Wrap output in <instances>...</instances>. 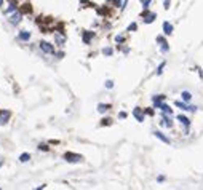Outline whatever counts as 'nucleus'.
<instances>
[{
	"label": "nucleus",
	"mask_w": 203,
	"mask_h": 190,
	"mask_svg": "<svg viewBox=\"0 0 203 190\" xmlns=\"http://www.w3.org/2000/svg\"><path fill=\"white\" fill-rule=\"evenodd\" d=\"M64 160L67 161V163H80V161H83V157L79 155V153L66 152V153H64Z\"/></svg>",
	"instance_id": "obj_1"
},
{
	"label": "nucleus",
	"mask_w": 203,
	"mask_h": 190,
	"mask_svg": "<svg viewBox=\"0 0 203 190\" xmlns=\"http://www.w3.org/2000/svg\"><path fill=\"white\" fill-rule=\"evenodd\" d=\"M38 46H40V50L43 51V53H46V54H53L54 53V46L50 42H40L38 43Z\"/></svg>",
	"instance_id": "obj_2"
},
{
	"label": "nucleus",
	"mask_w": 203,
	"mask_h": 190,
	"mask_svg": "<svg viewBox=\"0 0 203 190\" xmlns=\"http://www.w3.org/2000/svg\"><path fill=\"white\" fill-rule=\"evenodd\" d=\"M142 18H144V22L146 24H152L157 18V13H149V10H144L142 11Z\"/></svg>",
	"instance_id": "obj_3"
},
{
	"label": "nucleus",
	"mask_w": 203,
	"mask_h": 190,
	"mask_svg": "<svg viewBox=\"0 0 203 190\" xmlns=\"http://www.w3.org/2000/svg\"><path fill=\"white\" fill-rule=\"evenodd\" d=\"M133 117H134L136 120L139 121V123H142V121H144V117H146V112H144L141 107H136V109H133Z\"/></svg>",
	"instance_id": "obj_4"
},
{
	"label": "nucleus",
	"mask_w": 203,
	"mask_h": 190,
	"mask_svg": "<svg viewBox=\"0 0 203 190\" xmlns=\"http://www.w3.org/2000/svg\"><path fill=\"white\" fill-rule=\"evenodd\" d=\"M157 42L160 43V50H162V53H168V51H170L168 42L165 40V37H163V35H158V37H157Z\"/></svg>",
	"instance_id": "obj_5"
},
{
	"label": "nucleus",
	"mask_w": 203,
	"mask_h": 190,
	"mask_svg": "<svg viewBox=\"0 0 203 190\" xmlns=\"http://www.w3.org/2000/svg\"><path fill=\"white\" fill-rule=\"evenodd\" d=\"M174 105L179 107V109H182V110H190V112H195V110H197L195 105H187V102H184V101H176Z\"/></svg>",
	"instance_id": "obj_6"
},
{
	"label": "nucleus",
	"mask_w": 203,
	"mask_h": 190,
	"mask_svg": "<svg viewBox=\"0 0 203 190\" xmlns=\"http://www.w3.org/2000/svg\"><path fill=\"white\" fill-rule=\"evenodd\" d=\"M10 117H11L10 110H0V125H5L10 120Z\"/></svg>",
	"instance_id": "obj_7"
},
{
	"label": "nucleus",
	"mask_w": 203,
	"mask_h": 190,
	"mask_svg": "<svg viewBox=\"0 0 203 190\" xmlns=\"http://www.w3.org/2000/svg\"><path fill=\"white\" fill-rule=\"evenodd\" d=\"M54 42H56V45L62 46L66 43V35L62 32H54Z\"/></svg>",
	"instance_id": "obj_8"
},
{
	"label": "nucleus",
	"mask_w": 203,
	"mask_h": 190,
	"mask_svg": "<svg viewBox=\"0 0 203 190\" xmlns=\"http://www.w3.org/2000/svg\"><path fill=\"white\" fill-rule=\"evenodd\" d=\"M170 117H171V115H165V113H163L160 125L165 126V128H173V121H171V118H170Z\"/></svg>",
	"instance_id": "obj_9"
},
{
	"label": "nucleus",
	"mask_w": 203,
	"mask_h": 190,
	"mask_svg": "<svg viewBox=\"0 0 203 190\" xmlns=\"http://www.w3.org/2000/svg\"><path fill=\"white\" fill-rule=\"evenodd\" d=\"M165 94H157V96H154V98H152V102H154V105H155V107H160V104H162V102L163 101H165Z\"/></svg>",
	"instance_id": "obj_10"
},
{
	"label": "nucleus",
	"mask_w": 203,
	"mask_h": 190,
	"mask_svg": "<svg viewBox=\"0 0 203 190\" xmlns=\"http://www.w3.org/2000/svg\"><path fill=\"white\" fill-rule=\"evenodd\" d=\"M21 18H22V13H21V11H18V13L14 11V13L11 14L10 22H11V24H19V22H21Z\"/></svg>",
	"instance_id": "obj_11"
},
{
	"label": "nucleus",
	"mask_w": 203,
	"mask_h": 190,
	"mask_svg": "<svg viewBox=\"0 0 203 190\" xmlns=\"http://www.w3.org/2000/svg\"><path fill=\"white\" fill-rule=\"evenodd\" d=\"M95 37V32H90V30H85L83 32V37H82V40H83L85 45H88L90 42H91V38Z\"/></svg>",
	"instance_id": "obj_12"
},
{
	"label": "nucleus",
	"mask_w": 203,
	"mask_h": 190,
	"mask_svg": "<svg viewBox=\"0 0 203 190\" xmlns=\"http://www.w3.org/2000/svg\"><path fill=\"white\" fill-rule=\"evenodd\" d=\"M158 109L162 110V112L165 113V115H173V109H171V107H170V105H168V104H165V102H162Z\"/></svg>",
	"instance_id": "obj_13"
},
{
	"label": "nucleus",
	"mask_w": 203,
	"mask_h": 190,
	"mask_svg": "<svg viewBox=\"0 0 203 190\" xmlns=\"http://www.w3.org/2000/svg\"><path fill=\"white\" fill-rule=\"evenodd\" d=\"M163 34H165V35H171V34H173V24H170L168 21L163 22Z\"/></svg>",
	"instance_id": "obj_14"
},
{
	"label": "nucleus",
	"mask_w": 203,
	"mask_h": 190,
	"mask_svg": "<svg viewBox=\"0 0 203 190\" xmlns=\"http://www.w3.org/2000/svg\"><path fill=\"white\" fill-rule=\"evenodd\" d=\"M154 136H155V137H158V139L162 141V142H165V144H171V141L168 139V137H166L162 131H155V133H154Z\"/></svg>",
	"instance_id": "obj_15"
},
{
	"label": "nucleus",
	"mask_w": 203,
	"mask_h": 190,
	"mask_svg": "<svg viewBox=\"0 0 203 190\" xmlns=\"http://www.w3.org/2000/svg\"><path fill=\"white\" fill-rule=\"evenodd\" d=\"M178 120L181 121V125H184L186 126V131L189 129V126H190V120L187 117H184V115H178Z\"/></svg>",
	"instance_id": "obj_16"
},
{
	"label": "nucleus",
	"mask_w": 203,
	"mask_h": 190,
	"mask_svg": "<svg viewBox=\"0 0 203 190\" xmlns=\"http://www.w3.org/2000/svg\"><path fill=\"white\" fill-rule=\"evenodd\" d=\"M14 11H16V3H14V0H10L8 8L3 11V13H5V14H10V13H14Z\"/></svg>",
	"instance_id": "obj_17"
},
{
	"label": "nucleus",
	"mask_w": 203,
	"mask_h": 190,
	"mask_svg": "<svg viewBox=\"0 0 203 190\" xmlns=\"http://www.w3.org/2000/svg\"><path fill=\"white\" fill-rule=\"evenodd\" d=\"M19 40H22V42H27L30 38V32H27V30H21V32H19Z\"/></svg>",
	"instance_id": "obj_18"
},
{
	"label": "nucleus",
	"mask_w": 203,
	"mask_h": 190,
	"mask_svg": "<svg viewBox=\"0 0 203 190\" xmlns=\"http://www.w3.org/2000/svg\"><path fill=\"white\" fill-rule=\"evenodd\" d=\"M181 98H182V101L184 102H190V99H192V93H190V91H182Z\"/></svg>",
	"instance_id": "obj_19"
},
{
	"label": "nucleus",
	"mask_w": 203,
	"mask_h": 190,
	"mask_svg": "<svg viewBox=\"0 0 203 190\" xmlns=\"http://www.w3.org/2000/svg\"><path fill=\"white\" fill-rule=\"evenodd\" d=\"M109 109H111V104H99L98 105V112L99 113H106Z\"/></svg>",
	"instance_id": "obj_20"
},
{
	"label": "nucleus",
	"mask_w": 203,
	"mask_h": 190,
	"mask_svg": "<svg viewBox=\"0 0 203 190\" xmlns=\"http://www.w3.org/2000/svg\"><path fill=\"white\" fill-rule=\"evenodd\" d=\"M19 11H21L22 14H29V13H32V7H30V5H27V3H26V5H22V8L19 10Z\"/></svg>",
	"instance_id": "obj_21"
},
{
	"label": "nucleus",
	"mask_w": 203,
	"mask_h": 190,
	"mask_svg": "<svg viewBox=\"0 0 203 190\" xmlns=\"http://www.w3.org/2000/svg\"><path fill=\"white\" fill-rule=\"evenodd\" d=\"M29 160H30L29 153H21V155H19V161H21V163H27Z\"/></svg>",
	"instance_id": "obj_22"
},
{
	"label": "nucleus",
	"mask_w": 203,
	"mask_h": 190,
	"mask_svg": "<svg viewBox=\"0 0 203 190\" xmlns=\"http://www.w3.org/2000/svg\"><path fill=\"white\" fill-rule=\"evenodd\" d=\"M112 53H114V50L106 46V48H103V54H106V56H112Z\"/></svg>",
	"instance_id": "obj_23"
},
{
	"label": "nucleus",
	"mask_w": 203,
	"mask_h": 190,
	"mask_svg": "<svg viewBox=\"0 0 203 190\" xmlns=\"http://www.w3.org/2000/svg\"><path fill=\"white\" fill-rule=\"evenodd\" d=\"M165 66H166V62L163 61L162 64H160V66L157 67V75H162V72H163V69H165Z\"/></svg>",
	"instance_id": "obj_24"
},
{
	"label": "nucleus",
	"mask_w": 203,
	"mask_h": 190,
	"mask_svg": "<svg viewBox=\"0 0 203 190\" xmlns=\"http://www.w3.org/2000/svg\"><path fill=\"white\" fill-rule=\"evenodd\" d=\"M136 29H138V24H136V22H131V24L128 26V32H134Z\"/></svg>",
	"instance_id": "obj_25"
},
{
	"label": "nucleus",
	"mask_w": 203,
	"mask_h": 190,
	"mask_svg": "<svg viewBox=\"0 0 203 190\" xmlns=\"http://www.w3.org/2000/svg\"><path fill=\"white\" fill-rule=\"evenodd\" d=\"M115 42L117 43H123L125 42V35H115Z\"/></svg>",
	"instance_id": "obj_26"
},
{
	"label": "nucleus",
	"mask_w": 203,
	"mask_h": 190,
	"mask_svg": "<svg viewBox=\"0 0 203 190\" xmlns=\"http://www.w3.org/2000/svg\"><path fill=\"white\" fill-rule=\"evenodd\" d=\"M111 125V118H104V120H101V126H107Z\"/></svg>",
	"instance_id": "obj_27"
},
{
	"label": "nucleus",
	"mask_w": 203,
	"mask_h": 190,
	"mask_svg": "<svg viewBox=\"0 0 203 190\" xmlns=\"http://www.w3.org/2000/svg\"><path fill=\"white\" fill-rule=\"evenodd\" d=\"M150 2H152V0H144V2H142V7H144V10H149V5H150Z\"/></svg>",
	"instance_id": "obj_28"
},
{
	"label": "nucleus",
	"mask_w": 203,
	"mask_h": 190,
	"mask_svg": "<svg viewBox=\"0 0 203 190\" xmlns=\"http://www.w3.org/2000/svg\"><path fill=\"white\" fill-rule=\"evenodd\" d=\"M106 88L112 90V88H114V82H112V80H106Z\"/></svg>",
	"instance_id": "obj_29"
},
{
	"label": "nucleus",
	"mask_w": 203,
	"mask_h": 190,
	"mask_svg": "<svg viewBox=\"0 0 203 190\" xmlns=\"http://www.w3.org/2000/svg\"><path fill=\"white\" fill-rule=\"evenodd\" d=\"M38 150H43V152H48V145H46V144H40V145H38Z\"/></svg>",
	"instance_id": "obj_30"
},
{
	"label": "nucleus",
	"mask_w": 203,
	"mask_h": 190,
	"mask_svg": "<svg viewBox=\"0 0 203 190\" xmlns=\"http://www.w3.org/2000/svg\"><path fill=\"white\" fill-rule=\"evenodd\" d=\"M170 5H171V0H165V3H163V8L168 10V8H170Z\"/></svg>",
	"instance_id": "obj_31"
},
{
	"label": "nucleus",
	"mask_w": 203,
	"mask_h": 190,
	"mask_svg": "<svg viewBox=\"0 0 203 190\" xmlns=\"http://www.w3.org/2000/svg\"><path fill=\"white\" fill-rule=\"evenodd\" d=\"M115 7H122V0H112Z\"/></svg>",
	"instance_id": "obj_32"
},
{
	"label": "nucleus",
	"mask_w": 203,
	"mask_h": 190,
	"mask_svg": "<svg viewBox=\"0 0 203 190\" xmlns=\"http://www.w3.org/2000/svg\"><path fill=\"white\" fill-rule=\"evenodd\" d=\"M118 117H120V118H122V120H123V118H126L128 115H126V112H120V113H118Z\"/></svg>",
	"instance_id": "obj_33"
},
{
	"label": "nucleus",
	"mask_w": 203,
	"mask_h": 190,
	"mask_svg": "<svg viewBox=\"0 0 203 190\" xmlns=\"http://www.w3.org/2000/svg\"><path fill=\"white\" fill-rule=\"evenodd\" d=\"M126 3H128V0H122V7H120V10H123L125 7H126Z\"/></svg>",
	"instance_id": "obj_34"
},
{
	"label": "nucleus",
	"mask_w": 203,
	"mask_h": 190,
	"mask_svg": "<svg viewBox=\"0 0 203 190\" xmlns=\"http://www.w3.org/2000/svg\"><path fill=\"white\" fill-rule=\"evenodd\" d=\"M146 113H147V115H154V110H152V109H147Z\"/></svg>",
	"instance_id": "obj_35"
},
{
	"label": "nucleus",
	"mask_w": 203,
	"mask_h": 190,
	"mask_svg": "<svg viewBox=\"0 0 203 190\" xmlns=\"http://www.w3.org/2000/svg\"><path fill=\"white\" fill-rule=\"evenodd\" d=\"M157 181H158V182H163V181H165V176H158Z\"/></svg>",
	"instance_id": "obj_36"
},
{
	"label": "nucleus",
	"mask_w": 203,
	"mask_h": 190,
	"mask_svg": "<svg viewBox=\"0 0 203 190\" xmlns=\"http://www.w3.org/2000/svg\"><path fill=\"white\" fill-rule=\"evenodd\" d=\"M3 5V0H0V7H2Z\"/></svg>",
	"instance_id": "obj_37"
},
{
	"label": "nucleus",
	"mask_w": 203,
	"mask_h": 190,
	"mask_svg": "<svg viewBox=\"0 0 203 190\" xmlns=\"http://www.w3.org/2000/svg\"><path fill=\"white\" fill-rule=\"evenodd\" d=\"M141 2H144V0H141Z\"/></svg>",
	"instance_id": "obj_38"
}]
</instances>
